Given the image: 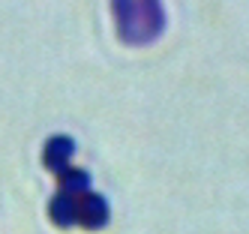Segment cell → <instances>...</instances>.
<instances>
[{"mask_svg":"<svg viewBox=\"0 0 249 234\" xmlns=\"http://www.w3.org/2000/svg\"><path fill=\"white\" fill-rule=\"evenodd\" d=\"M114 18L120 36L132 45L156 39L162 30V6L159 0H114Z\"/></svg>","mask_w":249,"mask_h":234,"instance_id":"1","label":"cell"},{"mask_svg":"<svg viewBox=\"0 0 249 234\" xmlns=\"http://www.w3.org/2000/svg\"><path fill=\"white\" fill-rule=\"evenodd\" d=\"M75 222L84 225V228H90V231L102 228L105 222H108V201H105L102 195L90 192V189L81 192V195H78V213H75Z\"/></svg>","mask_w":249,"mask_h":234,"instance_id":"2","label":"cell"},{"mask_svg":"<svg viewBox=\"0 0 249 234\" xmlns=\"http://www.w3.org/2000/svg\"><path fill=\"white\" fill-rule=\"evenodd\" d=\"M75 213H78V195L57 192L54 201H51V219L63 228H69V225H75Z\"/></svg>","mask_w":249,"mask_h":234,"instance_id":"4","label":"cell"},{"mask_svg":"<svg viewBox=\"0 0 249 234\" xmlns=\"http://www.w3.org/2000/svg\"><path fill=\"white\" fill-rule=\"evenodd\" d=\"M57 180H60V192H69V195H81L90 189V177L81 168H63L57 174Z\"/></svg>","mask_w":249,"mask_h":234,"instance_id":"5","label":"cell"},{"mask_svg":"<svg viewBox=\"0 0 249 234\" xmlns=\"http://www.w3.org/2000/svg\"><path fill=\"white\" fill-rule=\"evenodd\" d=\"M72 156H75V141L66 138V135H54V138H48L42 159H45V168H51L54 174H60L63 168H69Z\"/></svg>","mask_w":249,"mask_h":234,"instance_id":"3","label":"cell"}]
</instances>
